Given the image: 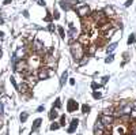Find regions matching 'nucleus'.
Returning <instances> with one entry per match:
<instances>
[{
	"label": "nucleus",
	"mask_w": 136,
	"mask_h": 135,
	"mask_svg": "<svg viewBox=\"0 0 136 135\" xmlns=\"http://www.w3.org/2000/svg\"><path fill=\"white\" fill-rule=\"evenodd\" d=\"M112 29H113V25L110 23V22H103L102 25H99V26H98V30L99 31H102V33H106V31H109V30H112Z\"/></svg>",
	"instance_id": "obj_10"
},
{
	"label": "nucleus",
	"mask_w": 136,
	"mask_h": 135,
	"mask_svg": "<svg viewBox=\"0 0 136 135\" xmlns=\"http://www.w3.org/2000/svg\"><path fill=\"white\" fill-rule=\"evenodd\" d=\"M129 117H131V119H134V120H136V108H132L131 113H129Z\"/></svg>",
	"instance_id": "obj_28"
},
{
	"label": "nucleus",
	"mask_w": 136,
	"mask_h": 135,
	"mask_svg": "<svg viewBox=\"0 0 136 135\" xmlns=\"http://www.w3.org/2000/svg\"><path fill=\"white\" fill-rule=\"evenodd\" d=\"M113 59H114V56L110 53V55H109V56L105 59V63H112V62H113Z\"/></svg>",
	"instance_id": "obj_32"
},
{
	"label": "nucleus",
	"mask_w": 136,
	"mask_h": 135,
	"mask_svg": "<svg viewBox=\"0 0 136 135\" xmlns=\"http://www.w3.org/2000/svg\"><path fill=\"white\" fill-rule=\"evenodd\" d=\"M112 111H113V109H112V108H109V109H105V111H103V115H112V113H113V112H112Z\"/></svg>",
	"instance_id": "obj_35"
},
{
	"label": "nucleus",
	"mask_w": 136,
	"mask_h": 135,
	"mask_svg": "<svg viewBox=\"0 0 136 135\" xmlns=\"http://www.w3.org/2000/svg\"><path fill=\"white\" fill-rule=\"evenodd\" d=\"M69 83H71V85H75V79H69Z\"/></svg>",
	"instance_id": "obj_50"
},
{
	"label": "nucleus",
	"mask_w": 136,
	"mask_h": 135,
	"mask_svg": "<svg viewBox=\"0 0 136 135\" xmlns=\"http://www.w3.org/2000/svg\"><path fill=\"white\" fill-rule=\"evenodd\" d=\"M132 111V105L129 104V102H125V104H123L120 108L117 109V115L118 116H124V115H129Z\"/></svg>",
	"instance_id": "obj_3"
},
{
	"label": "nucleus",
	"mask_w": 136,
	"mask_h": 135,
	"mask_svg": "<svg viewBox=\"0 0 136 135\" xmlns=\"http://www.w3.org/2000/svg\"><path fill=\"white\" fill-rule=\"evenodd\" d=\"M91 87H92V89H99V87H101V85H98V83H95V82H92V85H91Z\"/></svg>",
	"instance_id": "obj_38"
},
{
	"label": "nucleus",
	"mask_w": 136,
	"mask_h": 135,
	"mask_svg": "<svg viewBox=\"0 0 136 135\" xmlns=\"http://www.w3.org/2000/svg\"><path fill=\"white\" fill-rule=\"evenodd\" d=\"M37 81H38V78H37V76H34L33 74L27 75V85L29 86H34L37 83Z\"/></svg>",
	"instance_id": "obj_14"
},
{
	"label": "nucleus",
	"mask_w": 136,
	"mask_h": 135,
	"mask_svg": "<svg viewBox=\"0 0 136 135\" xmlns=\"http://www.w3.org/2000/svg\"><path fill=\"white\" fill-rule=\"evenodd\" d=\"M60 127H61V126H65V115H61V116H60Z\"/></svg>",
	"instance_id": "obj_29"
},
{
	"label": "nucleus",
	"mask_w": 136,
	"mask_h": 135,
	"mask_svg": "<svg viewBox=\"0 0 136 135\" xmlns=\"http://www.w3.org/2000/svg\"><path fill=\"white\" fill-rule=\"evenodd\" d=\"M135 108H136V105H135Z\"/></svg>",
	"instance_id": "obj_54"
},
{
	"label": "nucleus",
	"mask_w": 136,
	"mask_h": 135,
	"mask_svg": "<svg viewBox=\"0 0 136 135\" xmlns=\"http://www.w3.org/2000/svg\"><path fill=\"white\" fill-rule=\"evenodd\" d=\"M89 40H90V38H89V36H87L86 33H85V34H82V36L79 37V42L83 45V47H87V44H89Z\"/></svg>",
	"instance_id": "obj_15"
},
{
	"label": "nucleus",
	"mask_w": 136,
	"mask_h": 135,
	"mask_svg": "<svg viewBox=\"0 0 136 135\" xmlns=\"http://www.w3.org/2000/svg\"><path fill=\"white\" fill-rule=\"evenodd\" d=\"M108 81H109V76H103L102 78V83H106Z\"/></svg>",
	"instance_id": "obj_46"
},
{
	"label": "nucleus",
	"mask_w": 136,
	"mask_h": 135,
	"mask_svg": "<svg viewBox=\"0 0 136 135\" xmlns=\"http://www.w3.org/2000/svg\"><path fill=\"white\" fill-rule=\"evenodd\" d=\"M29 87H30V86L27 85V82H22L21 85H19V91H21V93H26V91L29 90Z\"/></svg>",
	"instance_id": "obj_17"
},
{
	"label": "nucleus",
	"mask_w": 136,
	"mask_h": 135,
	"mask_svg": "<svg viewBox=\"0 0 136 135\" xmlns=\"http://www.w3.org/2000/svg\"><path fill=\"white\" fill-rule=\"evenodd\" d=\"M60 107H61V102H60V98H56V102H54V104H53V108L59 109Z\"/></svg>",
	"instance_id": "obj_30"
},
{
	"label": "nucleus",
	"mask_w": 136,
	"mask_h": 135,
	"mask_svg": "<svg viewBox=\"0 0 136 135\" xmlns=\"http://www.w3.org/2000/svg\"><path fill=\"white\" fill-rule=\"evenodd\" d=\"M3 111H4V107H3V104H0V113H3Z\"/></svg>",
	"instance_id": "obj_49"
},
{
	"label": "nucleus",
	"mask_w": 136,
	"mask_h": 135,
	"mask_svg": "<svg viewBox=\"0 0 136 135\" xmlns=\"http://www.w3.org/2000/svg\"><path fill=\"white\" fill-rule=\"evenodd\" d=\"M49 75H50V72H49L48 67H41L38 70V72H37V78L41 79V81H44V79H48Z\"/></svg>",
	"instance_id": "obj_6"
},
{
	"label": "nucleus",
	"mask_w": 136,
	"mask_h": 135,
	"mask_svg": "<svg viewBox=\"0 0 136 135\" xmlns=\"http://www.w3.org/2000/svg\"><path fill=\"white\" fill-rule=\"evenodd\" d=\"M37 1H38V4H40V5H42V7H45V4H46V3L44 1V0H37Z\"/></svg>",
	"instance_id": "obj_42"
},
{
	"label": "nucleus",
	"mask_w": 136,
	"mask_h": 135,
	"mask_svg": "<svg viewBox=\"0 0 136 135\" xmlns=\"http://www.w3.org/2000/svg\"><path fill=\"white\" fill-rule=\"evenodd\" d=\"M103 14H105L106 16H113V15H114V10H113V7H106V8H105V11H103Z\"/></svg>",
	"instance_id": "obj_20"
},
{
	"label": "nucleus",
	"mask_w": 136,
	"mask_h": 135,
	"mask_svg": "<svg viewBox=\"0 0 136 135\" xmlns=\"http://www.w3.org/2000/svg\"><path fill=\"white\" fill-rule=\"evenodd\" d=\"M114 33V29H112V30H109V31H106V33H105V37H108V38H109V37H112V34H113Z\"/></svg>",
	"instance_id": "obj_34"
},
{
	"label": "nucleus",
	"mask_w": 136,
	"mask_h": 135,
	"mask_svg": "<svg viewBox=\"0 0 136 135\" xmlns=\"http://www.w3.org/2000/svg\"><path fill=\"white\" fill-rule=\"evenodd\" d=\"M0 124H1V122H0Z\"/></svg>",
	"instance_id": "obj_53"
},
{
	"label": "nucleus",
	"mask_w": 136,
	"mask_h": 135,
	"mask_svg": "<svg viewBox=\"0 0 136 135\" xmlns=\"http://www.w3.org/2000/svg\"><path fill=\"white\" fill-rule=\"evenodd\" d=\"M27 117H29V113H27V112H22L21 116H19V119H21V123H25L26 120H27Z\"/></svg>",
	"instance_id": "obj_21"
},
{
	"label": "nucleus",
	"mask_w": 136,
	"mask_h": 135,
	"mask_svg": "<svg viewBox=\"0 0 136 135\" xmlns=\"http://www.w3.org/2000/svg\"><path fill=\"white\" fill-rule=\"evenodd\" d=\"M60 7H61L63 10L68 11L69 8H71V5H69V3L67 1V0H61V1H60Z\"/></svg>",
	"instance_id": "obj_19"
},
{
	"label": "nucleus",
	"mask_w": 136,
	"mask_h": 135,
	"mask_svg": "<svg viewBox=\"0 0 136 135\" xmlns=\"http://www.w3.org/2000/svg\"><path fill=\"white\" fill-rule=\"evenodd\" d=\"M99 122L102 123L105 127H110L112 124H113V122H114V119H113V116L112 115H101L99 116Z\"/></svg>",
	"instance_id": "obj_4"
},
{
	"label": "nucleus",
	"mask_w": 136,
	"mask_h": 135,
	"mask_svg": "<svg viewBox=\"0 0 136 135\" xmlns=\"http://www.w3.org/2000/svg\"><path fill=\"white\" fill-rule=\"evenodd\" d=\"M48 29H49V31H54V26H53V25H49V26H48Z\"/></svg>",
	"instance_id": "obj_44"
},
{
	"label": "nucleus",
	"mask_w": 136,
	"mask_h": 135,
	"mask_svg": "<svg viewBox=\"0 0 136 135\" xmlns=\"http://www.w3.org/2000/svg\"><path fill=\"white\" fill-rule=\"evenodd\" d=\"M23 57H25V49H23V48H19V49L16 51V53L14 55V59L21 60V59H23Z\"/></svg>",
	"instance_id": "obj_13"
},
{
	"label": "nucleus",
	"mask_w": 136,
	"mask_h": 135,
	"mask_svg": "<svg viewBox=\"0 0 136 135\" xmlns=\"http://www.w3.org/2000/svg\"><path fill=\"white\" fill-rule=\"evenodd\" d=\"M23 16H25V18H29V11H23Z\"/></svg>",
	"instance_id": "obj_47"
},
{
	"label": "nucleus",
	"mask_w": 136,
	"mask_h": 135,
	"mask_svg": "<svg viewBox=\"0 0 136 135\" xmlns=\"http://www.w3.org/2000/svg\"><path fill=\"white\" fill-rule=\"evenodd\" d=\"M132 135H134V134H132Z\"/></svg>",
	"instance_id": "obj_55"
},
{
	"label": "nucleus",
	"mask_w": 136,
	"mask_h": 135,
	"mask_svg": "<svg viewBox=\"0 0 136 135\" xmlns=\"http://www.w3.org/2000/svg\"><path fill=\"white\" fill-rule=\"evenodd\" d=\"M91 18H92V21H94L98 26L102 25L103 22H106V15L103 14V11H94V12L91 14Z\"/></svg>",
	"instance_id": "obj_2"
},
{
	"label": "nucleus",
	"mask_w": 136,
	"mask_h": 135,
	"mask_svg": "<svg viewBox=\"0 0 136 135\" xmlns=\"http://www.w3.org/2000/svg\"><path fill=\"white\" fill-rule=\"evenodd\" d=\"M41 123H42L41 119H36V120H34V123H33V130H37V128L41 126Z\"/></svg>",
	"instance_id": "obj_22"
},
{
	"label": "nucleus",
	"mask_w": 136,
	"mask_h": 135,
	"mask_svg": "<svg viewBox=\"0 0 136 135\" xmlns=\"http://www.w3.org/2000/svg\"><path fill=\"white\" fill-rule=\"evenodd\" d=\"M10 81H11V83H12V85L15 86V87H18V86H16V82H15V78H14V76H11Z\"/></svg>",
	"instance_id": "obj_40"
},
{
	"label": "nucleus",
	"mask_w": 136,
	"mask_h": 135,
	"mask_svg": "<svg viewBox=\"0 0 136 135\" xmlns=\"http://www.w3.org/2000/svg\"><path fill=\"white\" fill-rule=\"evenodd\" d=\"M134 42H135V34H131V36H129V38H128V45L134 44Z\"/></svg>",
	"instance_id": "obj_33"
},
{
	"label": "nucleus",
	"mask_w": 136,
	"mask_h": 135,
	"mask_svg": "<svg viewBox=\"0 0 136 135\" xmlns=\"http://www.w3.org/2000/svg\"><path fill=\"white\" fill-rule=\"evenodd\" d=\"M78 108H79V104H78L75 100H69V101H68V105H67L68 112H74V111H76Z\"/></svg>",
	"instance_id": "obj_11"
},
{
	"label": "nucleus",
	"mask_w": 136,
	"mask_h": 135,
	"mask_svg": "<svg viewBox=\"0 0 136 135\" xmlns=\"http://www.w3.org/2000/svg\"><path fill=\"white\" fill-rule=\"evenodd\" d=\"M44 111V105H40L38 108H37V112H42Z\"/></svg>",
	"instance_id": "obj_45"
},
{
	"label": "nucleus",
	"mask_w": 136,
	"mask_h": 135,
	"mask_svg": "<svg viewBox=\"0 0 136 135\" xmlns=\"http://www.w3.org/2000/svg\"><path fill=\"white\" fill-rule=\"evenodd\" d=\"M57 30H59V34H60V37H61V38H64V37H65L64 29H63L61 26H59V27H57Z\"/></svg>",
	"instance_id": "obj_27"
},
{
	"label": "nucleus",
	"mask_w": 136,
	"mask_h": 135,
	"mask_svg": "<svg viewBox=\"0 0 136 135\" xmlns=\"http://www.w3.org/2000/svg\"><path fill=\"white\" fill-rule=\"evenodd\" d=\"M92 97H94V98H101V93H97V91H94V93H92Z\"/></svg>",
	"instance_id": "obj_37"
},
{
	"label": "nucleus",
	"mask_w": 136,
	"mask_h": 135,
	"mask_svg": "<svg viewBox=\"0 0 136 135\" xmlns=\"http://www.w3.org/2000/svg\"><path fill=\"white\" fill-rule=\"evenodd\" d=\"M67 78H68V72L65 71V72H63V75H61V79H60V85H64L65 81H67Z\"/></svg>",
	"instance_id": "obj_25"
},
{
	"label": "nucleus",
	"mask_w": 136,
	"mask_h": 135,
	"mask_svg": "<svg viewBox=\"0 0 136 135\" xmlns=\"http://www.w3.org/2000/svg\"><path fill=\"white\" fill-rule=\"evenodd\" d=\"M94 135H105V126L99 120H97V123L94 126Z\"/></svg>",
	"instance_id": "obj_7"
},
{
	"label": "nucleus",
	"mask_w": 136,
	"mask_h": 135,
	"mask_svg": "<svg viewBox=\"0 0 136 135\" xmlns=\"http://www.w3.org/2000/svg\"><path fill=\"white\" fill-rule=\"evenodd\" d=\"M78 124H79V120H78V119H72V120H71V126H69V128H68V133H69V134L74 133V131L76 130Z\"/></svg>",
	"instance_id": "obj_12"
},
{
	"label": "nucleus",
	"mask_w": 136,
	"mask_h": 135,
	"mask_svg": "<svg viewBox=\"0 0 136 135\" xmlns=\"http://www.w3.org/2000/svg\"><path fill=\"white\" fill-rule=\"evenodd\" d=\"M71 53L75 60H80L85 56V48L80 42H72L71 44Z\"/></svg>",
	"instance_id": "obj_1"
},
{
	"label": "nucleus",
	"mask_w": 136,
	"mask_h": 135,
	"mask_svg": "<svg viewBox=\"0 0 136 135\" xmlns=\"http://www.w3.org/2000/svg\"><path fill=\"white\" fill-rule=\"evenodd\" d=\"M57 116H59V113H57V109H56V108H52V111L49 112V119H50V120H54Z\"/></svg>",
	"instance_id": "obj_18"
},
{
	"label": "nucleus",
	"mask_w": 136,
	"mask_h": 135,
	"mask_svg": "<svg viewBox=\"0 0 136 135\" xmlns=\"http://www.w3.org/2000/svg\"><path fill=\"white\" fill-rule=\"evenodd\" d=\"M33 49H34V52H37L38 55H42V53L45 52V51H44V45H42V42L38 41V40H36V41H34Z\"/></svg>",
	"instance_id": "obj_9"
},
{
	"label": "nucleus",
	"mask_w": 136,
	"mask_h": 135,
	"mask_svg": "<svg viewBox=\"0 0 136 135\" xmlns=\"http://www.w3.org/2000/svg\"><path fill=\"white\" fill-rule=\"evenodd\" d=\"M116 48H117V42H113V44H110V45H109V47H108V49H106V51H108V53H112V52H113V51L116 49Z\"/></svg>",
	"instance_id": "obj_23"
},
{
	"label": "nucleus",
	"mask_w": 136,
	"mask_h": 135,
	"mask_svg": "<svg viewBox=\"0 0 136 135\" xmlns=\"http://www.w3.org/2000/svg\"><path fill=\"white\" fill-rule=\"evenodd\" d=\"M53 18H54V19H59V18H60L59 11H54V12H53Z\"/></svg>",
	"instance_id": "obj_36"
},
{
	"label": "nucleus",
	"mask_w": 136,
	"mask_h": 135,
	"mask_svg": "<svg viewBox=\"0 0 136 135\" xmlns=\"http://www.w3.org/2000/svg\"><path fill=\"white\" fill-rule=\"evenodd\" d=\"M11 3V0H4V4H10Z\"/></svg>",
	"instance_id": "obj_51"
},
{
	"label": "nucleus",
	"mask_w": 136,
	"mask_h": 135,
	"mask_svg": "<svg viewBox=\"0 0 136 135\" xmlns=\"http://www.w3.org/2000/svg\"><path fill=\"white\" fill-rule=\"evenodd\" d=\"M45 21H46V22H49V21H52V15H50V14H48V15H46V16H45Z\"/></svg>",
	"instance_id": "obj_41"
},
{
	"label": "nucleus",
	"mask_w": 136,
	"mask_h": 135,
	"mask_svg": "<svg viewBox=\"0 0 136 135\" xmlns=\"http://www.w3.org/2000/svg\"><path fill=\"white\" fill-rule=\"evenodd\" d=\"M4 135H8V134H4Z\"/></svg>",
	"instance_id": "obj_52"
},
{
	"label": "nucleus",
	"mask_w": 136,
	"mask_h": 135,
	"mask_svg": "<svg viewBox=\"0 0 136 135\" xmlns=\"http://www.w3.org/2000/svg\"><path fill=\"white\" fill-rule=\"evenodd\" d=\"M26 68H29V66L26 63V60H23V59H21L18 63H14V70L18 71V72H23Z\"/></svg>",
	"instance_id": "obj_5"
},
{
	"label": "nucleus",
	"mask_w": 136,
	"mask_h": 135,
	"mask_svg": "<svg viewBox=\"0 0 136 135\" xmlns=\"http://www.w3.org/2000/svg\"><path fill=\"white\" fill-rule=\"evenodd\" d=\"M82 112H83V113H89V112H90V107H89L87 104L82 105Z\"/></svg>",
	"instance_id": "obj_26"
},
{
	"label": "nucleus",
	"mask_w": 136,
	"mask_h": 135,
	"mask_svg": "<svg viewBox=\"0 0 136 135\" xmlns=\"http://www.w3.org/2000/svg\"><path fill=\"white\" fill-rule=\"evenodd\" d=\"M69 42H74V40H76V30H75L74 27H69Z\"/></svg>",
	"instance_id": "obj_16"
},
{
	"label": "nucleus",
	"mask_w": 136,
	"mask_h": 135,
	"mask_svg": "<svg viewBox=\"0 0 136 135\" xmlns=\"http://www.w3.org/2000/svg\"><path fill=\"white\" fill-rule=\"evenodd\" d=\"M78 15L80 16V18H85V16L90 15V7L89 5H80V7H78Z\"/></svg>",
	"instance_id": "obj_8"
},
{
	"label": "nucleus",
	"mask_w": 136,
	"mask_h": 135,
	"mask_svg": "<svg viewBox=\"0 0 136 135\" xmlns=\"http://www.w3.org/2000/svg\"><path fill=\"white\" fill-rule=\"evenodd\" d=\"M132 134L136 135V122L134 123V124H132Z\"/></svg>",
	"instance_id": "obj_39"
},
{
	"label": "nucleus",
	"mask_w": 136,
	"mask_h": 135,
	"mask_svg": "<svg viewBox=\"0 0 136 135\" xmlns=\"http://www.w3.org/2000/svg\"><path fill=\"white\" fill-rule=\"evenodd\" d=\"M132 3H134V0H128V1L125 3V7H129V5L132 4Z\"/></svg>",
	"instance_id": "obj_43"
},
{
	"label": "nucleus",
	"mask_w": 136,
	"mask_h": 135,
	"mask_svg": "<svg viewBox=\"0 0 136 135\" xmlns=\"http://www.w3.org/2000/svg\"><path fill=\"white\" fill-rule=\"evenodd\" d=\"M59 128H60L59 123H52L50 124V130H59Z\"/></svg>",
	"instance_id": "obj_31"
},
{
	"label": "nucleus",
	"mask_w": 136,
	"mask_h": 135,
	"mask_svg": "<svg viewBox=\"0 0 136 135\" xmlns=\"http://www.w3.org/2000/svg\"><path fill=\"white\" fill-rule=\"evenodd\" d=\"M3 38H4V33H1V31H0V42L3 41Z\"/></svg>",
	"instance_id": "obj_48"
},
{
	"label": "nucleus",
	"mask_w": 136,
	"mask_h": 135,
	"mask_svg": "<svg viewBox=\"0 0 136 135\" xmlns=\"http://www.w3.org/2000/svg\"><path fill=\"white\" fill-rule=\"evenodd\" d=\"M95 51H97V47L95 45H89V51H87V55H94Z\"/></svg>",
	"instance_id": "obj_24"
}]
</instances>
